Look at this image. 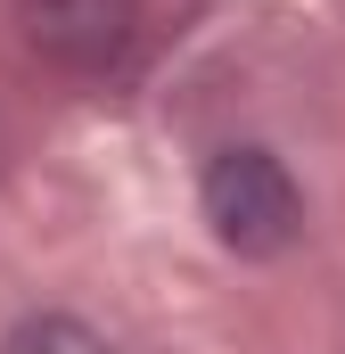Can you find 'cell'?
Segmentation results:
<instances>
[{"label": "cell", "instance_id": "cell-2", "mask_svg": "<svg viewBox=\"0 0 345 354\" xmlns=\"http://www.w3.org/2000/svg\"><path fill=\"white\" fill-rule=\"evenodd\" d=\"M17 25L25 41L58 66V75H83L107 83L140 58V33H148V8L140 0H17Z\"/></svg>", "mask_w": 345, "mask_h": 354}, {"label": "cell", "instance_id": "cell-3", "mask_svg": "<svg viewBox=\"0 0 345 354\" xmlns=\"http://www.w3.org/2000/svg\"><path fill=\"white\" fill-rule=\"evenodd\" d=\"M0 354H115V346L90 330L83 313H25V322L0 338Z\"/></svg>", "mask_w": 345, "mask_h": 354}, {"label": "cell", "instance_id": "cell-1", "mask_svg": "<svg viewBox=\"0 0 345 354\" xmlns=\"http://www.w3.org/2000/svg\"><path fill=\"white\" fill-rule=\"evenodd\" d=\"M197 206H206V223H214V239L230 248V256H288L296 239H304V189L296 174L255 149V140H230V149H214L206 157V174H197Z\"/></svg>", "mask_w": 345, "mask_h": 354}]
</instances>
